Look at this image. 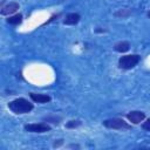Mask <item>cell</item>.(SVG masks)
<instances>
[{
    "label": "cell",
    "instance_id": "3957f363",
    "mask_svg": "<svg viewBox=\"0 0 150 150\" xmlns=\"http://www.w3.org/2000/svg\"><path fill=\"white\" fill-rule=\"evenodd\" d=\"M102 123L105 128L115 129V130H123V129H130L131 128V125L128 122H125L123 118H120V117L108 118V120H104Z\"/></svg>",
    "mask_w": 150,
    "mask_h": 150
},
{
    "label": "cell",
    "instance_id": "9c48e42d",
    "mask_svg": "<svg viewBox=\"0 0 150 150\" xmlns=\"http://www.w3.org/2000/svg\"><path fill=\"white\" fill-rule=\"evenodd\" d=\"M130 49V43L128 41H120L114 45V50L117 53H125Z\"/></svg>",
    "mask_w": 150,
    "mask_h": 150
},
{
    "label": "cell",
    "instance_id": "52a82bcc",
    "mask_svg": "<svg viewBox=\"0 0 150 150\" xmlns=\"http://www.w3.org/2000/svg\"><path fill=\"white\" fill-rule=\"evenodd\" d=\"M29 97L35 103H47L52 100V97L47 94H36V93H29Z\"/></svg>",
    "mask_w": 150,
    "mask_h": 150
},
{
    "label": "cell",
    "instance_id": "8992f818",
    "mask_svg": "<svg viewBox=\"0 0 150 150\" xmlns=\"http://www.w3.org/2000/svg\"><path fill=\"white\" fill-rule=\"evenodd\" d=\"M20 8V5L15 1H11L6 5H1V9H0V14L1 15H12L14 14L18 9Z\"/></svg>",
    "mask_w": 150,
    "mask_h": 150
},
{
    "label": "cell",
    "instance_id": "30bf717a",
    "mask_svg": "<svg viewBox=\"0 0 150 150\" xmlns=\"http://www.w3.org/2000/svg\"><path fill=\"white\" fill-rule=\"evenodd\" d=\"M7 23H9V25H20L21 22H22V14H20V13H16V14H14V15H11L7 20Z\"/></svg>",
    "mask_w": 150,
    "mask_h": 150
},
{
    "label": "cell",
    "instance_id": "7a4b0ae2",
    "mask_svg": "<svg viewBox=\"0 0 150 150\" xmlns=\"http://www.w3.org/2000/svg\"><path fill=\"white\" fill-rule=\"evenodd\" d=\"M139 61H141V56L138 54L123 55L118 59V67L121 69H131L136 67Z\"/></svg>",
    "mask_w": 150,
    "mask_h": 150
},
{
    "label": "cell",
    "instance_id": "9a60e30c",
    "mask_svg": "<svg viewBox=\"0 0 150 150\" xmlns=\"http://www.w3.org/2000/svg\"><path fill=\"white\" fill-rule=\"evenodd\" d=\"M148 16H149V18H150V11H149V12H148Z\"/></svg>",
    "mask_w": 150,
    "mask_h": 150
},
{
    "label": "cell",
    "instance_id": "6da1fadb",
    "mask_svg": "<svg viewBox=\"0 0 150 150\" xmlns=\"http://www.w3.org/2000/svg\"><path fill=\"white\" fill-rule=\"evenodd\" d=\"M8 109L16 115H21V114L30 112L34 109V105L28 100H26L23 97H18V98L8 102Z\"/></svg>",
    "mask_w": 150,
    "mask_h": 150
},
{
    "label": "cell",
    "instance_id": "7c38bea8",
    "mask_svg": "<svg viewBox=\"0 0 150 150\" xmlns=\"http://www.w3.org/2000/svg\"><path fill=\"white\" fill-rule=\"evenodd\" d=\"M81 124H82V122L80 120H71V121H68L66 123V128H68V129H75V128L80 127Z\"/></svg>",
    "mask_w": 150,
    "mask_h": 150
},
{
    "label": "cell",
    "instance_id": "8fae6325",
    "mask_svg": "<svg viewBox=\"0 0 150 150\" xmlns=\"http://www.w3.org/2000/svg\"><path fill=\"white\" fill-rule=\"evenodd\" d=\"M130 14H131V11L128 9V8H122V9H118L117 12L114 13V15H115L116 18H127V16H129Z\"/></svg>",
    "mask_w": 150,
    "mask_h": 150
},
{
    "label": "cell",
    "instance_id": "ba28073f",
    "mask_svg": "<svg viewBox=\"0 0 150 150\" xmlns=\"http://www.w3.org/2000/svg\"><path fill=\"white\" fill-rule=\"evenodd\" d=\"M80 19H81L80 14H77V13H69V14L66 15V18L63 20V23L68 25V26H74L76 23H79Z\"/></svg>",
    "mask_w": 150,
    "mask_h": 150
},
{
    "label": "cell",
    "instance_id": "4fadbf2b",
    "mask_svg": "<svg viewBox=\"0 0 150 150\" xmlns=\"http://www.w3.org/2000/svg\"><path fill=\"white\" fill-rule=\"evenodd\" d=\"M142 129L145 131H150V118L145 120V122L142 123Z\"/></svg>",
    "mask_w": 150,
    "mask_h": 150
},
{
    "label": "cell",
    "instance_id": "5b68a950",
    "mask_svg": "<svg viewBox=\"0 0 150 150\" xmlns=\"http://www.w3.org/2000/svg\"><path fill=\"white\" fill-rule=\"evenodd\" d=\"M127 120L131 123V124H139L141 122L144 121L145 118V114L143 111H139V110H132V111H129L127 115H125Z\"/></svg>",
    "mask_w": 150,
    "mask_h": 150
},
{
    "label": "cell",
    "instance_id": "277c9868",
    "mask_svg": "<svg viewBox=\"0 0 150 150\" xmlns=\"http://www.w3.org/2000/svg\"><path fill=\"white\" fill-rule=\"evenodd\" d=\"M23 128L28 132H38V134L48 132L52 130V127L47 123H30V124H26Z\"/></svg>",
    "mask_w": 150,
    "mask_h": 150
},
{
    "label": "cell",
    "instance_id": "5bb4252c",
    "mask_svg": "<svg viewBox=\"0 0 150 150\" xmlns=\"http://www.w3.org/2000/svg\"><path fill=\"white\" fill-rule=\"evenodd\" d=\"M63 143V139H57V142H54V148H57V146H60L61 144Z\"/></svg>",
    "mask_w": 150,
    "mask_h": 150
}]
</instances>
